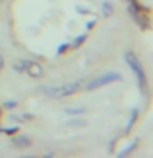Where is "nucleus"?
<instances>
[{
    "instance_id": "obj_1",
    "label": "nucleus",
    "mask_w": 153,
    "mask_h": 158,
    "mask_svg": "<svg viewBox=\"0 0 153 158\" xmlns=\"http://www.w3.org/2000/svg\"><path fill=\"white\" fill-rule=\"evenodd\" d=\"M123 58H125V63L128 64V68L133 71V74H135L140 91L147 94L148 92V79H147V73H145V68H143L142 61L138 59V56L133 51H125Z\"/></svg>"
},
{
    "instance_id": "obj_2",
    "label": "nucleus",
    "mask_w": 153,
    "mask_h": 158,
    "mask_svg": "<svg viewBox=\"0 0 153 158\" xmlns=\"http://www.w3.org/2000/svg\"><path fill=\"white\" fill-rule=\"evenodd\" d=\"M81 86H82V81H74V82H68V84H63V86H44L41 91L46 97H51V99H59V97H69V96H74L76 92L81 91Z\"/></svg>"
},
{
    "instance_id": "obj_3",
    "label": "nucleus",
    "mask_w": 153,
    "mask_h": 158,
    "mask_svg": "<svg viewBox=\"0 0 153 158\" xmlns=\"http://www.w3.org/2000/svg\"><path fill=\"white\" fill-rule=\"evenodd\" d=\"M117 81H122V74L120 73H115V71L105 73V74H102V76H97V77L91 79V81L87 82L86 89L92 92V91H97V89H101L104 86H109V84L117 82Z\"/></svg>"
},
{
    "instance_id": "obj_4",
    "label": "nucleus",
    "mask_w": 153,
    "mask_h": 158,
    "mask_svg": "<svg viewBox=\"0 0 153 158\" xmlns=\"http://www.w3.org/2000/svg\"><path fill=\"white\" fill-rule=\"evenodd\" d=\"M10 143H12L15 148H18V150H27V148H30L33 145L31 138L27 137V135H15L12 140H10Z\"/></svg>"
},
{
    "instance_id": "obj_5",
    "label": "nucleus",
    "mask_w": 153,
    "mask_h": 158,
    "mask_svg": "<svg viewBox=\"0 0 153 158\" xmlns=\"http://www.w3.org/2000/svg\"><path fill=\"white\" fill-rule=\"evenodd\" d=\"M25 71H27V74L30 77H33V79H38V77L43 76V66L39 63H36V61H30Z\"/></svg>"
},
{
    "instance_id": "obj_6",
    "label": "nucleus",
    "mask_w": 153,
    "mask_h": 158,
    "mask_svg": "<svg viewBox=\"0 0 153 158\" xmlns=\"http://www.w3.org/2000/svg\"><path fill=\"white\" fill-rule=\"evenodd\" d=\"M114 3L110 2V0H104L102 2V15H104V18H110L112 15H114Z\"/></svg>"
},
{
    "instance_id": "obj_7",
    "label": "nucleus",
    "mask_w": 153,
    "mask_h": 158,
    "mask_svg": "<svg viewBox=\"0 0 153 158\" xmlns=\"http://www.w3.org/2000/svg\"><path fill=\"white\" fill-rule=\"evenodd\" d=\"M138 115H140V110L138 109H132V114H130V120H128V123H127V127H125V133H128L133 128V125L137 123V120H138Z\"/></svg>"
},
{
    "instance_id": "obj_8",
    "label": "nucleus",
    "mask_w": 153,
    "mask_h": 158,
    "mask_svg": "<svg viewBox=\"0 0 153 158\" xmlns=\"http://www.w3.org/2000/svg\"><path fill=\"white\" fill-rule=\"evenodd\" d=\"M87 112L86 107H72V109H64V114H68V115H84V114Z\"/></svg>"
},
{
    "instance_id": "obj_9",
    "label": "nucleus",
    "mask_w": 153,
    "mask_h": 158,
    "mask_svg": "<svg viewBox=\"0 0 153 158\" xmlns=\"http://www.w3.org/2000/svg\"><path fill=\"white\" fill-rule=\"evenodd\" d=\"M86 40H87V35H86V33H84V35H79V36H76V38H74V41L71 43V48L76 49V48H79V46H82V44L86 43Z\"/></svg>"
},
{
    "instance_id": "obj_10",
    "label": "nucleus",
    "mask_w": 153,
    "mask_h": 158,
    "mask_svg": "<svg viewBox=\"0 0 153 158\" xmlns=\"http://www.w3.org/2000/svg\"><path fill=\"white\" fill-rule=\"evenodd\" d=\"M137 147H138V140H135V142H133L130 147H127L125 150H122L120 153H118V156L122 158V156H127V155H130V153H132L133 150H137Z\"/></svg>"
},
{
    "instance_id": "obj_11",
    "label": "nucleus",
    "mask_w": 153,
    "mask_h": 158,
    "mask_svg": "<svg viewBox=\"0 0 153 158\" xmlns=\"http://www.w3.org/2000/svg\"><path fill=\"white\" fill-rule=\"evenodd\" d=\"M17 132H20V127H8V128H0V133H5V135H15Z\"/></svg>"
},
{
    "instance_id": "obj_12",
    "label": "nucleus",
    "mask_w": 153,
    "mask_h": 158,
    "mask_svg": "<svg viewBox=\"0 0 153 158\" xmlns=\"http://www.w3.org/2000/svg\"><path fill=\"white\" fill-rule=\"evenodd\" d=\"M17 106H18V102H17V101H5L0 107L5 109V110H13V109L17 107Z\"/></svg>"
},
{
    "instance_id": "obj_13",
    "label": "nucleus",
    "mask_w": 153,
    "mask_h": 158,
    "mask_svg": "<svg viewBox=\"0 0 153 158\" xmlns=\"http://www.w3.org/2000/svg\"><path fill=\"white\" fill-rule=\"evenodd\" d=\"M68 125L69 127H86L87 125V122L86 120H79V118H71V120H68Z\"/></svg>"
},
{
    "instance_id": "obj_14",
    "label": "nucleus",
    "mask_w": 153,
    "mask_h": 158,
    "mask_svg": "<svg viewBox=\"0 0 153 158\" xmlns=\"http://www.w3.org/2000/svg\"><path fill=\"white\" fill-rule=\"evenodd\" d=\"M68 49H71V43H63V44H59V46H58V54H64Z\"/></svg>"
},
{
    "instance_id": "obj_15",
    "label": "nucleus",
    "mask_w": 153,
    "mask_h": 158,
    "mask_svg": "<svg viewBox=\"0 0 153 158\" xmlns=\"http://www.w3.org/2000/svg\"><path fill=\"white\" fill-rule=\"evenodd\" d=\"M79 12H81V15H87V13H91V10H87V8H84V7H81V5H77L76 7Z\"/></svg>"
},
{
    "instance_id": "obj_16",
    "label": "nucleus",
    "mask_w": 153,
    "mask_h": 158,
    "mask_svg": "<svg viewBox=\"0 0 153 158\" xmlns=\"http://www.w3.org/2000/svg\"><path fill=\"white\" fill-rule=\"evenodd\" d=\"M96 23H97L96 20H92V22H87V23H86V28H87V30H92V28H94V25H96Z\"/></svg>"
},
{
    "instance_id": "obj_17",
    "label": "nucleus",
    "mask_w": 153,
    "mask_h": 158,
    "mask_svg": "<svg viewBox=\"0 0 153 158\" xmlns=\"http://www.w3.org/2000/svg\"><path fill=\"white\" fill-rule=\"evenodd\" d=\"M3 66H5V59H3V56L0 54V71L3 69Z\"/></svg>"
},
{
    "instance_id": "obj_18",
    "label": "nucleus",
    "mask_w": 153,
    "mask_h": 158,
    "mask_svg": "<svg viewBox=\"0 0 153 158\" xmlns=\"http://www.w3.org/2000/svg\"><path fill=\"white\" fill-rule=\"evenodd\" d=\"M0 118H2V107H0Z\"/></svg>"
}]
</instances>
